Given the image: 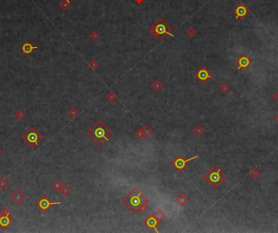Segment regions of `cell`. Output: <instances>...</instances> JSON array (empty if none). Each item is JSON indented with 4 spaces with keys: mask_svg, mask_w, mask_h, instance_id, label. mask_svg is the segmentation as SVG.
<instances>
[{
    "mask_svg": "<svg viewBox=\"0 0 278 233\" xmlns=\"http://www.w3.org/2000/svg\"><path fill=\"white\" fill-rule=\"evenodd\" d=\"M154 215H155V217L156 218V219H157L158 221H159V223L162 222L163 220H164V219L166 218V215H165V213L163 212V211H161V210L156 211V212H155V214H154Z\"/></svg>",
    "mask_w": 278,
    "mask_h": 233,
    "instance_id": "16",
    "label": "cell"
},
{
    "mask_svg": "<svg viewBox=\"0 0 278 233\" xmlns=\"http://www.w3.org/2000/svg\"><path fill=\"white\" fill-rule=\"evenodd\" d=\"M193 132H194V133L195 134L196 136H202V134L204 132V128H203L202 127L200 124H198L196 127L193 129Z\"/></svg>",
    "mask_w": 278,
    "mask_h": 233,
    "instance_id": "19",
    "label": "cell"
},
{
    "mask_svg": "<svg viewBox=\"0 0 278 233\" xmlns=\"http://www.w3.org/2000/svg\"><path fill=\"white\" fill-rule=\"evenodd\" d=\"M77 114H78V111H77V110H76L75 108L71 109L70 111H69V116H71V117H72V118H74V117H75V116H77Z\"/></svg>",
    "mask_w": 278,
    "mask_h": 233,
    "instance_id": "25",
    "label": "cell"
},
{
    "mask_svg": "<svg viewBox=\"0 0 278 233\" xmlns=\"http://www.w3.org/2000/svg\"><path fill=\"white\" fill-rule=\"evenodd\" d=\"M88 135L98 145H103L112 136V132L103 120H98L88 131Z\"/></svg>",
    "mask_w": 278,
    "mask_h": 233,
    "instance_id": "2",
    "label": "cell"
},
{
    "mask_svg": "<svg viewBox=\"0 0 278 233\" xmlns=\"http://www.w3.org/2000/svg\"><path fill=\"white\" fill-rule=\"evenodd\" d=\"M0 130H1V128H0Z\"/></svg>",
    "mask_w": 278,
    "mask_h": 233,
    "instance_id": "27",
    "label": "cell"
},
{
    "mask_svg": "<svg viewBox=\"0 0 278 233\" xmlns=\"http://www.w3.org/2000/svg\"><path fill=\"white\" fill-rule=\"evenodd\" d=\"M63 185L64 184H63V183L59 180H55L52 183V184H51V187H52V188L55 191H60Z\"/></svg>",
    "mask_w": 278,
    "mask_h": 233,
    "instance_id": "15",
    "label": "cell"
},
{
    "mask_svg": "<svg viewBox=\"0 0 278 233\" xmlns=\"http://www.w3.org/2000/svg\"><path fill=\"white\" fill-rule=\"evenodd\" d=\"M2 147L0 146V154H2Z\"/></svg>",
    "mask_w": 278,
    "mask_h": 233,
    "instance_id": "26",
    "label": "cell"
},
{
    "mask_svg": "<svg viewBox=\"0 0 278 233\" xmlns=\"http://www.w3.org/2000/svg\"><path fill=\"white\" fill-rule=\"evenodd\" d=\"M25 196L24 194L22 191L19 188H16V190L12 192V194L11 195V199L13 201L15 204H21L23 202V201L25 200Z\"/></svg>",
    "mask_w": 278,
    "mask_h": 233,
    "instance_id": "8",
    "label": "cell"
},
{
    "mask_svg": "<svg viewBox=\"0 0 278 233\" xmlns=\"http://www.w3.org/2000/svg\"><path fill=\"white\" fill-rule=\"evenodd\" d=\"M22 140L31 149H35L43 140V136L34 127H30L22 135Z\"/></svg>",
    "mask_w": 278,
    "mask_h": 233,
    "instance_id": "3",
    "label": "cell"
},
{
    "mask_svg": "<svg viewBox=\"0 0 278 233\" xmlns=\"http://www.w3.org/2000/svg\"><path fill=\"white\" fill-rule=\"evenodd\" d=\"M106 97H107V99L109 100L111 102H115L116 100V95L115 93H113V92H110V93H107V95L106 96Z\"/></svg>",
    "mask_w": 278,
    "mask_h": 233,
    "instance_id": "22",
    "label": "cell"
},
{
    "mask_svg": "<svg viewBox=\"0 0 278 233\" xmlns=\"http://www.w3.org/2000/svg\"><path fill=\"white\" fill-rule=\"evenodd\" d=\"M61 202H59V201L52 202L46 196H42L40 199L37 201V207L42 213H46V211H49V209L53 205H61Z\"/></svg>",
    "mask_w": 278,
    "mask_h": 233,
    "instance_id": "6",
    "label": "cell"
},
{
    "mask_svg": "<svg viewBox=\"0 0 278 233\" xmlns=\"http://www.w3.org/2000/svg\"><path fill=\"white\" fill-rule=\"evenodd\" d=\"M134 136L137 138V139H141V138L144 137L143 131H142V128L137 129V131L134 132Z\"/></svg>",
    "mask_w": 278,
    "mask_h": 233,
    "instance_id": "24",
    "label": "cell"
},
{
    "mask_svg": "<svg viewBox=\"0 0 278 233\" xmlns=\"http://www.w3.org/2000/svg\"><path fill=\"white\" fill-rule=\"evenodd\" d=\"M224 175L220 173V170L216 167H213L210 169L208 172L204 176V178L208 183L214 188H216L224 179Z\"/></svg>",
    "mask_w": 278,
    "mask_h": 233,
    "instance_id": "4",
    "label": "cell"
},
{
    "mask_svg": "<svg viewBox=\"0 0 278 233\" xmlns=\"http://www.w3.org/2000/svg\"><path fill=\"white\" fill-rule=\"evenodd\" d=\"M142 131H143L144 137H150V136H151V134L153 133L152 128H150L149 125H146V126L142 128Z\"/></svg>",
    "mask_w": 278,
    "mask_h": 233,
    "instance_id": "18",
    "label": "cell"
},
{
    "mask_svg": "<svg viewBox=\"0 0 278 233\" xmlns=\"http://www.w3.org/2000/svg\"><path fill=\"white\" fill-rule=\"evenodd\" d=\"M195 76L198 77V80H200V81H204L208 80V78L210 77V74H209V73H208V71L206 70V69H204V68H203V69H201V70L198 71V73L195 74Z\"/></svg>",
    "mask_w": 278,
    "mask_h": 233,
    "instance_id": "12",
    "label": "cell"
},
{
    "mask_svg": "<svg viewBox=\"0 0 278 233\" xmlns=\"http://www.w3.org/2000/svg\"><path fill=\"white\" fill-rule=\"evenodd\" d=\"M122 203L133 214L143 213L147 210L148 199L137 188H134L122 199Z\"/></svg>",
    "mask_w": 278,
    "mask_h": 233,
    "instance_id": "1",
    "label": "cell"
},
{
    "mask_svg": "<svg viewBox=\"0 0 278 233\" xmlns=\"http://www.w3.org/2000/svg\"><path fill=\"white\" fill-rule=\"evenodd\" d=\"M9 185V182L4 177H0V190L4 191Z\"/></svg>",
    "mask_w": 278,
    "mask_h": 233,
    "instance_id": "14",
    "label": "cell"
},
{
    "mask_svg": "<svg viewBox=\"0 0 278 233\" xmlns=\"http://www.w3.org/2000/svg\"><path fill=\"white\" fill-rule=\"evenodd\" d=\"M38 49V46H35L31 42H25L21 45V51L25 54H30L34 50Z\"/></svg>",
    "mask_w": 278,
    "mask_h": 233,
    "instance_id": "11",
    "label": "cell"
},
{
    "mask_svg": "<svg viewBox=\"0 0 278 233\" xmlns=\"http://www.w3.org/2000/svg\"><path fill=\"white\" fill-rule=\"evenodd\" d=\"M176 201L177 202L180 206H185L188 201H189V198L187 197L186 195H185L184 193H181L180 195H178L177 198H176Z\"/></svg>",
    "mask_w": 278,
    "mask_h": 233,
    "instance_id": "13",
    "label": "cell"
},
{
    "mask_svg": "<svg viewBox=\"0 0 278 233\" xmlns=\"http://www.w3.org/2000/svg\"><path fill=\"white\" fill-rule=\"evenodd\" d=\"M160 223L159 221L156 219V218L155 217V215H153L150 217H148L146 219H145V224L146 226L148 227L149 228L151 229V230H155L156 232H158V230L156 229V227H157L158 224Z\"/></svg>",
    "mask_w": 278,
    "mask_h": 233,
    "instance_id": "9",
    "label": "cell"
},
{
    "mask_svg": "<svg viewBox=\"0 0 278 233\" xmlns=\"http://www.w3.org/2000/svg\"><path fill=\"white\" fill-rule=\"evenodd\" d=\"M61 192V194H63L64 196H68L72 192V188H71L70 186H69L68 184H64L63 187H62L61 190L59 191Z\"/></svg>",
    "mask_w": 278,
    "mask_h": 233,
    "instance_id": "17",
    "label": "cell"
},
{
    "mask_svg": "<svg viewBox=\"0 0 278 233\" xmlns=\"http://www.w3.org/2000/svg\"><path fill=\"white\" fill-rule=\"evenodd\" d=\"M248 9L246 8V7L243 4L238 5L234 10V13L236 14V19L237 18H242L244 16H246L247 12H248Z\"/></svg>",
    "mask_w": 278,
    "mask_h": 233,
    "instance_id": "10",
    "label": "cell"
},
{
    "mask_svg": "<svg viewBox=\"0 0 278 233\" xmlns=\"http://www.w3.org/2000/svg\"><path fill=\"white\" fill-rule=\"evenodd\" d=\"M15 117H16L17 120H22L25 117V111H24L23 110H21V109L17 110V111H16V113H15Z\"/></svg>",
    "mask_w": 278,
    "mask_h": 233,
    "instance_id": "20",
    "label": "cell"
},
{
    "mask_svg": "<svg viewBox=\"0 0 278 233\" xmlns=\"http://www.w3.org/2000/svg\"><path fill=\"white\" fill-rule=\"evenodd\" d=\"M152 88L154 89H155V90L156 91V92H158V91L160 90V89L162 88V84H161V83H160V81H156L153 83Z\"/></svg>",
    "mask_w": 278,
    "mask_h": 233,
    "instance_id": "23",
    "label": "cell"
},
{
    "mask_svg": "<svg viewBox=\"0 0 278 233\" xmlns=\"http://www.w3.org/2000/svg\"><path fill=\"white\" fill-rule=\"evenodd\" d=\"M13 224V219L11 216L0 215V228L2 230H7Z\"/></svg>",
    "mask_w": 278,
    "mask_h": 233,
    "instance_id": "7",
    "label": "cell"
},
{
    "mask_svg": "<svg viewBox=\"0 0 278 233\" xmlns=\"http://www.w3.org/2000/svg\"><path fill=\"white\" fill-rule=\"evenodd\" d=\"M197 158H198V155H194V156L191 157V158H189V159H185L183 156H180L178 157V158H177V159L172 163V164H173V166L176 168L177 171H178V172H182V171H184V170L189 166V162H191L192 160H194V159H197Z\"/></svg>",
    "mask_w": 278,
    "mask_h": 233,
    "instance_id": "5",
    "label": "cell"
},
{
    "mask_svg": "<svg viewBox=\"0 0 278 233\" xmlns=\"http://www.w3.org/2000/svg\"><path fill=\"white\" fill-rule=\"evenodd\" d=\"M0 215L11 216V215H12V211H11L8 207H2V208L1 209V211H0Z\"/></svg>",
    "mask_w": 278,
    "mask_h": 233,
    "instance_id": "21",
    "label": "cell"
}]
</instances>
